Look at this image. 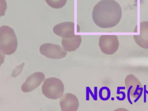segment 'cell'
I'll return each mask as SVG.
<instances>
[{"label": "cell", "mask_w": 148, "mask_h": 111, "mask_svg": "<svg viewBox=\"0 0 148 111\" xmlns=\"http://www.w3.org/2000/svg\"><path fill=\"white\" fill-rule=\"evenodd\" d=\"M136 43L140 47L148 49V21L140 22V34L133 35Z\"/></svg>", "instance_id": "obj_10"}, {"label": "cell", "mask_w": 148, "mask_h": 111, "mask_svg": "<svg viewBox=\"0 0 148 111\" xmlns=\"http://www.w3.org/2000/svg\"><path fill=\"white\" fill-rule=\"evenodd\" d=\"M125 84L128 92L132 97L137 98L142 94V85L138 78L134 75H127L125 79Z\"/></svg>", "instance_id": "obj_7"}, {"label": "cell", "mask_w": 148, "mask_h": 111, "mask_svg": "<svg viewBox=\"0 0 148 111\" xmlns=\"http://www.w3.org/2000/svg\"><path fill=\"white\" fill-rule=\"evenodd\" d=\"M45 78L44 74L41 72L34 73L27 78L22 85V91L24 92H28L33 90L42 83Z\"/></svg>", "instance_id": "obj_6"}, {"label": "cell", "mask_w": 148, "mask_h": 111, "mask_svg": "<svg viewBox=\"0 0 148 111\" xmlns=\"http://www.w3.org/2000/svg\"><path fill=\"white\" fill-rule=\"evenodd\" d=\"M24 65L25 63H23L17 66L15 69L13 71L11 76L13 77H16L20 74L23 71Z\"/></svg>", "instance_id": "obj_13"}, {"label": "cell", "mask_w": 148, "mask_h": 111, "mask_svg": "<svg viewBox=\"0 0 148 111\" xmlns=\"http://www.w3.org/2000/svg\"><path fill=\"white\" fill-rule=\"evenodd\" d=\"M54 33L62 38L70 37L74 36L75 24L71 22H65L55 25L53 28Z\"/></svg>", "instance_id": "obj_9"}, {"label": "cell", "mask_w": 148, "mask_h": 111, "mask_svg": "<svg viewBox=\"0 0 148 111\" xmlns=\"http://www.w3.org/2000/svg\"><path fill=\"white\" fill-rule=\"evenodd\" d=\"M47 3L51 7L56 9L62 8L66 4L67 0H45Z\"/></svg>", "instance_id": "obj_12"}, {"label": "cell", "mask_w": 148, "mask_h": 111, "mask_svg": "<svg viewBox=\"0 0 148 111\" xmlns=\"http://www.w3.org/2000/svg\"><path fill=\"white\" fill-rule=\"evenodd\" d=\"M60 104L62 111H76L79 106L77 98L70 93H65L60 97Z\"/></svg>", "instance_id": "obj_8"}, {"label": "cell", "mask_w": 148, "mask_h": 111, "mask_svg": "<svg viewBox=\"0 0 148 111\" xmlns=\"http://www.w3.org/2000/svg\"><path fill=\"white\" fill-rule=\"evenodd\" d=\"M99 45L104 53L112 55L118 50L119 42L117 36L115 35H102L99 38Z\"/></svg>", "instance_id": "obj_4"}, {"label": "cell", "mask_w": 148, "mask_h": 111, "mask_svg": "<svg viewBox=\"0 0 148 111\" xmlns=\"http://www.w3.org/2000/svg\"><path fill=\"white\" fill-rule=\"evenodd\" d=\"M122 11L119 4L114 0H101L94 6L92 16L98 27L107 28L116 25L120 21Z\"/></svg>", "instance_id": "obj_1"}, {"label": "cell", "mask_w": 148, "mask_h": 111, "mask_svg": "<svg viewBox=\"0 0 148 111\" xmlns=\"http://www.w3.org/2000/svg\"><path fill=\"white\" fill-rule=\"evenodd\" d=\"M42 93L46 97L53 99L61 97L64 91L63 82L55 77L47 78L42 86Z\"/></svg>", "instance_id": "obj_3"}, {"label": "cell", "mask_w": 148, "mask_h": 111, "mask_svg": "<svg viewBox=\"0 0 148 111\" xmlns=\"http://www.w3.org/2000/svg\"><path fill=\"white\" fill-rule=\"evenodd\" d=\"M82 41L81 36L74 35L68 37L62 38V45L64 49L66 51H74L79 47Z\"/></svg>", "instance_id": "obj_11"}, {"label": "cell", "mask_w": 148, "mask_h": 111, "mask_svg": "<svg viewBox=\"0 0 148 111\" xmlns=\"http://www.w3.org/2000/svg\"><path fill=\"white\" fill-rule=\"evenodd\" d=\"M40 53L45 56L54 59L65 57L67 54L66 51L60 46L52 43H45L40 47Z\"/></svg>", "instance_id": "obj_5"}, {"label": "cell", "mask_w": 148, "mask_h": 111, "mask_svg": "<svg viewBox=\"0 0 148 111\" xmlns=\"http://www.w3.org/2000/svg\"><path fill=\"white\" fill-rule=\"evenodd\" d=\"M18 41L14 30L10 27L3 25L0 28V50L1 52L10 55L16 50Z\"/></svg>", "instance_id": "obj_2"}]
</instances>
